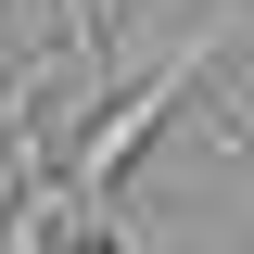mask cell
Returning <instances> with one entry per match:
<instances>
[{"instance_id": "obj_1", "label": "cell", "mask_w": 254, "mask_h": 254, "mask_svg": "<svg viewBox=\"0 0 254 254\" xmlns=\"http://www.w3.org/2000/svg\"><path fill=\"white\" fill-rule=\"evenodd\" d=\"M229 38H242V26H229V13H203V26H178L153 64H140V76H115V89L89 102V127H76V140L51 153V165H64V190H76V229H102V190H115L127 165H140V153L165 140V115H178V102L203 89V64H216Z\"/></svg>"}]
</instances>
